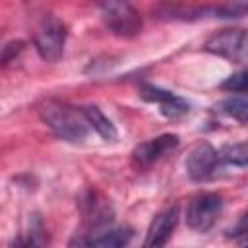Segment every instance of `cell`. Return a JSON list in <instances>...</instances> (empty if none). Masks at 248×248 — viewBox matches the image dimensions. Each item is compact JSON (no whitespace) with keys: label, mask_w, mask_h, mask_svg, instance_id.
Wrapping results in <instances>:
<instances>
[{"label":"cell","mask_w":248,"mask_h":248,"mask_svg":"<svg viewBox=\"0 0 248 248\" xmlns=\"http://www.w3.org/2000/svg\"><path fill=\"white\" fill-rule=\"evenodd\" d=\"M78 203H79L83 221L93 231H97L101 227H107L112 221V207H110L108 200L101 192H97V190H85L79 196V202Z\"/></svg>","instance_id":"7"},{"label":"cell","mask_w":248,"mask_h":248,"mask_svg":"<svg viewBox=\"0 0 248 248\" xmlns=\"http://www.w3.org/2000/svg\"><path fill=\"white\" fill-rule=\"evenodd\" d=\"M33 43L45 62L60 60L66 45V25L54 16H45L35 27Z\"/></svg>","instance_id":"2"},{"label":"cell","mask_w":248,"mask_h":248,"mask_svg":"<svg viewBox=\"0 0 248 248\" xmlns=\"http://www.w3.org/2000/svg\"><path fill=\"white\" fill-rule=\"evenodd\" d=\"M219 159L234 167H248V143H229L221 147Z\"/></svg>","instance_id":"13"},{"label":"cell","mask_w":248,"mask_h":248,"mask_svg":"<svg viewBox=\"0 0 248 248\" xmlns=\"http://www.w3.org/2000/svg\"><path fill=\"white\" fill-rule=\"evenodd\" d=\"M180 219V207L178 203H172L165 209H161L149 223L147 232H145V242L143 248H163L169 238L172 236L176 225Z\"/></svg>","instance_id":"6"},{"label":"cell","mask_w":248,"mask_h":248,"mask_svg":"<svg viewBox=\"0 0 248 248\" xmlns=\"http://www.w3.org/2000/svg\"><path fill=\"white\" fill-rule=\"evenodd\" d=\"M85 114V120L89 124V128H93L105 141H116L118 140V130L116 126L110 122V118L95 105H87L81 108Z\"/></svg>","instance_id":"12"},{"label":"cell","mask_w":248,"mask_h":248,"mask_svg":"<svg viewBox=\"0 0 248 248\" xmlns=\"http://www.w3.org/2000/svg\"><path fill=\"white\" fill-rule=\"evenodd\" d=\"M107 29L116 37H134L141 31V16L128 2H103L99 6Z\"/></svg>","instance_id":"3"},{"label":"cell","mask_w":248,"mask_h":248,"mask_svg":"<svg viewBox=\"0 0 248 248\" xmlns=\"http://www.w3.org/2000/svg\"><path fill=\"white\" fill-rule=\"evenodd\" d=\"M221 110L231 118L248 124V99L246 97H229L221 103Z\"/></svg>","instance_id":"14"},{"label":"cell","mask_w":248,"mask_h":248,"mask_svg":"<svg viewBox=\"0 0 248 248\" xmlns=\"http://www.w3.org/2000/svg\"><path fill=\"white\" fill-rule=\"evenodd\" d=\"M248 232V211L238 219V223L229 231V234H232V236H242V234H246Z\"/></svg>","instance_id":"19"},{"label":"cell","mask_w":248,"mask_h":248,"mask_svg":"<svg viewBox=\"0 0 248 248\" xmlns=\"http://www.w3.org/2000/svg\"><path fill=\"white\" fill-rule=\"evenodd\" d=\"M39 114H41V120L60 140L78 143V141H83L87 136L89 124L85 120L83 110H78L68 103H62L58 99H46L41 103Z\"/></svg>","instance_id":"1"},{"label":"cell","mask_w":248,"mask_h":248,"mask_svg":"<svg viewBox=\"0 0 248 248\" xmlns=\"http://www.w3.org/2000/svg\"><path fill=\"white\" fill-rule=\"evenodd\" d=\"M221 87L229 91H236V93H248V70L227 78V81H223Z\"/></svg>","instance_id":"16"},{"label":"cell","mask_w":248,"mask_h":248,"mask_svg":"<svg viewBox=\"0 0 248 248\" xmlns=\"http://www.w3.org/2000/svg\"><path fill=\"white\" fill-rule=\"evenodd\" d=\"M39 246H41V240L37 238L35 232L17 236V238H14L12 244H10V248H39Z\"/></svg>","instance_id":"17"},{"label":"cell","mask_w":248,"mask_h":248,"mask_svg":"<svg viewBox=\"0 0 248 248\" xmlns=\"http://www.w3.org/2000/svg\"><path fill=\"white\" fill-rule=\"evenodd\" d=\"M248 14V4L246 2H229V4H219L215 6L213 17L221 19H238Z\"/></svg>","instance_id":"15"},{"label":"cell","mask_w":248,"mask_h":248,"mask_svg":"<svg viewBox=\"0 0 248 248\" xmlns=\"http://www.w3.org/2000/svg\"><path fill=\"white\" fill-rule=\"evenodd\" d=\"M209 54L227 58V60H238L248 50V33L240 27H229L215 35H211L205 41L203 46Z\"/></svg>","instance_id":"5"},{"label":"cell","mask_w":248,"mask_h":248,"mask_svg":"<svg viewBox=\"0 0 248 248\" xmlns=\"http://www.w3.org/2000/svg\"><path fill=\"white\" fill-rule=\"evenodd\" d=\"M178 145V136L176 134H163L157 136L153 140H147L140 145H136V149L132 151V161L136 167L147 169L153 163H157L163 155H167L169 151H172Z\"/></svg>","instance_id":"11"},{"label":"cell","mask_w":248,"mask_h":248,"mask_svg":"<svg viewBox=\"0 0 248 248\" xmlns=\"http://www.w3.org/2000/svg\"><path fill=\"white\" fill-rule=\"evenodd\" d=\"M23 50V41H12L2 48V64H8L12 58H16Z\"/></svg>","instance_id":"18"},{"label":"cell","mask_w":248,"mask_h":248,"mask_svg":"<svg viewBox=\"0 0 248 248\" xmlns=\"http://www.w3.org/2000/svg\"><path fill=\"white\" fill-rule=\"evenodd\" d=\"M238 244H240V246H242V248H248V232H246V234H242V236H240V240H238Z\"/></svg>","instance_id":"20"},{"label":"cell","mask_w":248,"mask_h":248,"mask_svg":"<svg viewBox=\"0 0 248 248\" xmlns=\"http://www.w3.org/2000/svg\"><path fill=\"white\" fill-rule=\"evenodd\" d=\"M219 161V153L209 141H198L186 155L184 167L192 180H205L215 170Z\"/></svg>","instance_id":"9"},{"label":"cell","mask_w":248,"mask_h":248,"mask_svg":"<svg viewBox=\"0 0 248 248\" xmlns=\"http://www.w3.org/2000/svg\"><path fill=\"white\" fill-rule=\"evenodd\" d=\"M132 236L134 231L130 227H118L93 234H78L70 240L68 248H124Z\"/></svg>","instance_id":"8"},{"label":"cell","mask_w":248,"mask_h":248,"mask_svg":"<svg viewBox=\"0 0 248 248\" xmlns=\"http://www.w3.org/2000/svg\"><path fill=\"white\" fill-rule=\"evenodd\" d=\"M223 211V200L219 194L202 192L194 196L186 205V223L192 231L207 232Z\"/></svg>","instance_id":"4"},{"label":"cell","mask_w":248,"mask_h":248,"mask_svg":"<svg viewBox=\"0 0 248 248\" xmlns=\"http://www.w3.org/2000/svg\"><path fill=\"white\" fill-rule=\"evenodd\" d=\"M140 97L143 101H149V103H157L161 108V114L167 116V118H180L184 116L188 110H190V105L186 99L174 95L172 91H167L163 87H157V85H141L140 87Z\"/></svg>","instance_id":"10"}]
</instances>
